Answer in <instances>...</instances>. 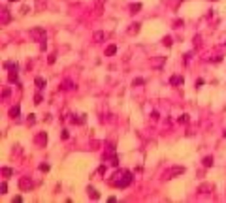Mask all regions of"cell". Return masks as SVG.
<instances>
[{
    "instance_id": "obj_17",
    "label": "cell",
    "mask_w": 226,
    "mask_h": 203,
    "mask_svg": "<svg viewBox=\"0 0 226 203\" xmlns=\"http://www.w3.org/2000/svg\"><path fill=\"white\" fill-rule=\"evenodd\" d=\"M140 10H141V4H140V2H134V4H130V13H138Z\"/></svg>"
},
{
    "instance_id": "obj_9",
    "label": "cell",
    "mask_w": 226,
    "mask_h": 203,
    "mask_svg": "<svg viewBox=\"0 0 226 203\" xmlns=\"http://www.w3.org/2000/svg\"><path fill=\"white\" fill-rule=\"evenodd\" d=\"M8 81L10 83H19V75H17V70H11L8 73Z\"/></svg>"
},
{
    "instance_id": "obj_12",
    "label": "cell",
    "mask_w": 226,
    "mask_h": 203,
    "mask_svg": "<svg viewBox=\"0 0 226 203\" xmlns=\"http://www.w3.org/2000/svg\"><path fill=\"white\" fill-rule=\"evenodd\" d=\"M117 53V45H108L106 47V57H113Z\"/></svg>"
},
{
    "instance_id": "obj_26",
    "label": "cell",
    "mask_w": 226,
    "mask_h": 203,
    "mask_svg": "<svg viewBox=\"0 0 226 203\" xmlns=\"http://www.w3.org/2000/svg\"><path fill=\"white\" fill-rule=\"evenodd\" d=\"M26 120H28V124H34V122H36V115H32V113H30Z\"/></svg>"
},
{
    "instance_id": "obj_15",
    "label": "cell",
    "mask_w": 226,
    "mask_h": 203,
    "mask_svg": "<svg viewBox=\"0 0 226 203\" xmlns=\"http://www.w3.org/2000/svg\"><path fill=\"white\" fill-rule=\"evenodd\" d=\"M104 38H106V34L102 32V30H98V32H94V42H96V43L104 42Z\"/></svg>"
},
{
    "instance_id": "obj_10",
    "label": "cell",
    "mask_w": 226,
    "mask_h": 203,
    "mask_svg": "<svg viewBox=\"0 0 226 203\" xmlns=\"http://www.w3.org/2000/svg\"><path fill=\"white\" fill-rule=\"evenodd\" d=\"M19 115H21V107H19V105H13V107L10 109V117H11V118H19Z\"/></svg>"
},
{
    "instance_id": "obj_20",
    "label": "cell",
    "mask_w": 226,
    "mask_h": 203,
    "mask_svg": "<svg viewBox=\"0 0 226 203\" xmlns=\"http://www.w3.org/2000/svg\"><path fill=\"white\" fill-rule=\"evenodd\" d=\"M2 175L4 177H11V175H13V169L11 168H2Z\"/></svg>"
},
{
    "instance_id": "obj_4",
    "label": "cell",
    "mask_w": 226,
    "mask_h": 203,
    "mask_svg": "<svg viewBox=\"0 0 226 203\" xmlns=\"http://www.w3.org/2000/svg\"><path fill=\"white\" fill-rule=\"evenodd\" d=\"M32 186H34V184H32V179H30V177H21V179H19V188H21L23 192L30 190Z\"/></svg>"
},
{
    "instance_id": "obj_13",
    "label": "cell",
    "mask_w": 226,
    "mask_h": 203,
    "mask_svg": "<svg viewBox=\"0 0 226 203\" xmlns=\"http://www.w3.org/2000/svg\"><path fill=\"white\" fill-rule=\"evenodd\" d=\"M34 85L38 87V90H42L43 87H45V79H43V77H36V79H34Z\"/></svg>"
},
{
    "instance_id": "obj_8",
    "label": "cell",
    "mask_w": 226,
    "mask_h": 203,
    "mask_svg": "<svg viewBox=\"0 0 226 203\" xmlns=\"http://www.w3.org/2000/svg\"><path fill=\"white\" fill-rule=\"evenodd\" d=\"M72 89H75V83L72 79H64L62 81V90H72Z\"/></svg>"
},
{
    "instance_id": "obj_7",
    "label": "cell",
    "mask_w": 226,
    "mask_h": 203,
    "mask_svg": "<svg viewBox=\"0 0 226 203\" xmlns=\"http://www.w3.org/2000/svg\"><path fill=\"white\" fill-rule=\"evenodd\" d=\"M45 143H47V134H45V132H40V134L36 135V145L43 147Z\"/></svg>"
},
{
    "instance_id": "obj_24",
    "label": "cell",
    "mask_w": 226,
    "mask_h": 203,
    "mask_svg": "<svg viewBox=\"0 0 226 203\" xmlns=\"http://www.w3.org/2000/svg\"><path fill=\"white\" fill-rule=\"evenodd\" d=\"M0 194H8V184H6V182L0 184Z\"/></svg>"
},
{
    "instance_id": "obj_16",
    "label": "cell",
    "mask_w": 226,
    "mask_h": 203,
    "mask_svg": "<svg viewBox=\"0 0 226 203\" xmlns=\"http://www.w3.org/2000/svg\"><path fill=\"white\" fill-rule=\"evenodd\" d=\"M4 68H6V70H17V62H11V60H6L4 62Z\"/></svg>"
},
{
    "instance_id": "obj_23",
    "label": "cell",
    "mask_w": 226,
    "mask_h": 203,
    "mask_svg": "<svg viewBox=\"0 0 226 203\" xmlns=\"http://www.w3.org/2000/svg\"><path fill=\"white\" fill-rule=\"evenodd\" d=\"M143 83H145V81H143V79H141V77H136V79H134V81H132V85L136 87V85H143Z\"/></svg>"
},
{
    "instance_id": "obj_6",
    "label": "cell",
    "mask_w": 226,
    "mask_h": 203,
    "mask_svg": "<svg viewBox=\"0 0 226 203\" xmlns=\"http://www.w3.org/2000/svg\"><path fill=\"white\" fill-rule=\"evenodd\" d=\"M183 83H185L183 75H173V77H170V85H173V87H179V85H183Z\"/></svg>"
},
{
    "instance_id": "obj_25",
    "label": "cell",
    "mask_w": 226,
    "mask_h": 203,
    "mask_svg": "<svg viewBox=\"0 0 226 203\" xmlns=\"http://www.w3.org/2000/svg\"><path fill=\"white\" fill-rule=\"evenodd\" d=\"M205 190H213V186H211V184H204V186H200V192L205 194Z\"/></svg>"
},
{
    "instance_id": "obj_3",
    "label": "cell",
    "mask_w": 226,
    "mask_h": 203,
    "mask_svg": "<svg viewBox=\"0 0 226 203\" xmlns=\"http://www.w3.org/2000/svg\"><path fill=\"white\" fill-rule=\"evenodd\" d=\"M183 173H185V168H183V166H173V168H170V169L164 173V177H166V179H173V177H177V175H183Z\"/></svg>"
},
{
    "instance_id": "obj_21",
    "label": "cell",
    "mask_w": 226,
    "mask_h": 203,
    "mask_svg": "<svg viewBox=\"0 0 226 203\" xmlns=\"http://www.w3.org/2000/svg\"><path fill=\"white\" fill-rule=\"evenodd\" d=\"M43 102V98H42V94H36V96H34V103H36V105H40V103Z\"/></svg>"
},
{
    "instance_id": "obj_29",
    "label": "cell",
    "mask_w": 226,
    "mask_h": 203,
    "mask_svg": "<svg viewBox=\"0 0 226 203\" xmlns=\"http://www.w3.org/2000/svg\"><path fill=\"white\" fill-rule=\"evenodd\" d=\"M40 169H42V171H49V166H47V164H42V166H40Z\"/></svg>"
},
{
    "instance_id": "obj_35",
    "label": "cell",
    "mask_w": 226,
    "mask_h": 203,
    "mask_svg": "<svg viewBox=\"0 0 226 203\" xmlns=\"http://www.w3.org/2000/svg\"><path fill=\"white\" fill-rule=\"evenodd\" d=\"M10 2H19V0H10Z\"/></svg>"
},
{
    "instance_id": "obj_34",
    "label": "cell",
    "mask_w": 226,
    "mask_h": 203,
    "mask_svg": "<svg viewBox=\"0 0 226 203\" xmlns=\"http://www.w3.org/2000/svg\"><path fill=\"white\" fill-rule=\"evenodd\" d=\"M62 139H68V130H62Z\"/></svg>"
},
{
    "instance_id": "obj_30",
    "label": "cell",
    "mask_w": 226,
    "mask_h": 203,
    "mask_svg": "<svg viewBox=\"0 0 226 203\" xmlns=\"http://www.w3.org/2000/svg\"><path fill=\"white\" fill-rule=\"evenodd\" d=\"M21 201H23L21 196H15V197H13V203H21Z\"/></svg>"
},
{
    "instance_id": "obj_18",
    "label": "cell",
    "mask_w": 226,
    "mask_h": 203,
    "mask_svg": "<svg viewBox=\"0 0 226 203\" xmlns=\"http://www.w3.org/2000/svg\"><path fill=\"white\" fill-rule=\"evenodd\" d=\"M70 120H72L74 124H83V122H85V115H83V117H75V115H72Z\"/></svg>"
},
{
    "instance_id": "obj_27",
    "label": "cell",
    "mask_w": 226,
    "mask_h": 203,
    "mask_svg": "<svg viewBox=\"0 0 226 203\" xmlns=\"http://www.w3.org/2000/svg\"><path fill=\"white\" fill-rule=\"evenodd\" d=\"M10 94H11V90H10V89H4V90H2V98H8Z\"/></svg>"
},
{
    "instance_id": "obj_14",
    "label": "cell",
    "mask_w": 226,
    "mask_h": 203,
    "mask_svg": "<svg viewBox=\"0 0 226 203\" xmlns=\"http://www.w3.org/2000/svg\"><path fill=\"white\" fill-rule=\"evenodd\" d=\"M89 197H90V199H100L98 190H96V188H89Z\"/></svg>"
},
{
    "instance_id": "obj_2",
    "label": "cell",
    "mask_w": 226,
    "mask_h": 203,
    "mask_svg": "<svg viewBox=\"0 0 226 203\" xmlns=\"http://www.w3.org/2000/svg\"><path fill=\"white\" fill-rule=\"evenodd\" d=\"M45 28H42V26H34L32 30H30V38L34 39V42H45Z\"/></svg>"
},
{
    "instance_id": "obj_22",
    "label": "cell",
    "mask_w": 226,
    "mask_h": 203,
    "mask_svg": "<svg viewBox=\"0 0 226 203\" xmlns=\"http://www.w3.org/2000/svg\"><path fill=\"white\" fill-rule=\"evenodd\" d=\"M162 43H164L166 47H170V45H172V38H170V36H166V38L162 39Z\"/></svg>"
},
{
    "instance_id": "obj_5",
    "label": "cell",
    "mask_w": 226,
    "mask_h": 203,
    "mask_svg": "<svg viewBox=\"0 0 226 203\" xmlns=\"http://www.w3.org/2000/svg\"><path fill=\"white\" fill-rule=\"evenodd\" d=\"M0 15H2V17H0V23H2V25H8V23L11 21V13H10V10H8V8H2Z\"/></svg>"
},
{
    "instance_id": "obj_28",
    "label": "cell",
    "mask_w": 226,
    "mask_h": 203,
    "mask_svg": "<svg viewBox=\"0 0 226 203\" xmlns=\"http://www.w3.org/2000/svg\"><path fill=\"white\" fill-rule=\"evenodd\" d=\"M179 122H188V115H181V117H179Z\"/></svg>"
},
{
    "instance_id": "obj_1",
    "label": "cell",
    "mask_w": 226,
    "mask_h": 203,
    "mask_svg": "<svg viewBox=\"0 0 226 203\" xmlns=\"http://www.w3.org/2000/svg\"><path fill=\"white\" fill-rule=\"evenodd\" d=\"M132 181H134L132 171H128V169L122 171V173L119 175V179H109V182H111L113 186H117V188H126V186L132 184Z\"/></svg>"
},
{
    "instance_id": "obj_32",
    "label": "cell",
    "mask_w": 226,
    "mask_h": 203,
    "mask_svg": "<svg viewBox=\"0 0 226 203\" xmlns=\"http://www.w3.org/2000/svg\"><path fill=\"white\" fill-rule=\"evenodd\" d=\"M164 60H166V58H160V60H156V62H154V66H162V64H164Z\"/></svg>"
},
{
    "instance_id": "obj_11",
    "label": "cell",
    "mask_w": 226,
    "mask_h": 203,
    "mask_svg": "<svg viewBox=\"0 0 226 203\" xmlns=\"http://www.w3.org/2000/svg\"><path fill=\"white\" fill-rule=\"evenodd\" d=\"M140 23H132V25H130V28H128V34H138L140 32Z\"/></svg>"
},
{
    "instance_id": "obj_33",
    "label": "cell",
    "mask_w": 226,
    "mask_h": 203,
    "mask_svg": "<svg viewBox=\"0 0 226 203\" xmlns=\"http://www.w3.org/2000/svg\"><path fill=\"white\" fill-rule=\"evenodd\" d=\"M151 117H153V120H158V113H156V111H153V113H151Z\"/></svg>"
},
{
    "instance_id": "obj_31",
    "label": "cell",
    "mask_w": 226,
    "mask_h": 203,
    "mask_svg": "<svg viewBox=\"0 0 226 203\" xmlns=\"http://www.w3.org/2000/svg\"><path fill=\"white\" fill-rule=\"evenodd\" d=\"M55 60H57V55H51V57H49V64H53Z\"/></svg>"
},
{
    "instance_id": "obj_36",
    "label": "cell",
    "mask_w": 226,
    "mask_h": 203,
    "mask_svg": "<svg viewBox=\"0 0 226 203\" xmlns=\"http://www.w3.org/2000/svg\"><path fill=\"white\" fill-rule=\"evenodd\" d=\"M224 137H226V130H224Z\"/></svg>"
},
{
    "instance_id": "obj_19",
    "label": "cell",
    "mask_w": 226,
    "mask_h": 203,
    "mask_svg": "<svg viewBox=\"0 0 226 203\" xmlns=\"http://www.w3.org/2000/svg\"><path fill=\"white\" fill-rule=\"evenodd\" d=\"M213 166V156H205L204 158V168H211Z\"/></svg>"
}]
</instances>
